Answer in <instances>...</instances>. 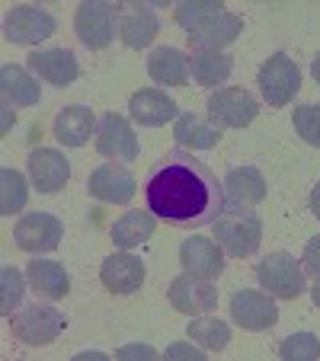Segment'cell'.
<instances>
[{
    "label": "cell",
    "mask_w": 320,
    "mask_h": 361,
    "mask_svg": "<svg viewBox=\"0 0 320 361\" xmlns=\"http://www.w3.org/2000/svg\"><path fill=\"white\" fill-rule=\"evenodd\" d=\"M29 71L52 87H71L81 74V64L68 48H45V51L29 55Z\"/></svg>",
    "instance_id": "obj_17"
},
{
    "label": "cell",
    "mask_w": 320,
    "mask_h": 361,
    "mask_svg": "<svg viewBox=\"0 0 320 361\" xmlns=\"http://www.w3.org/2000/svg\"><path fill=\"white\" fill-rule=\"evenodd\" d=\"M26 198H29V189H26L23 173L4 166V170H0V214L10 218V214L23 212V208H26Z\"/></svg>",
    "instance_id": "obj_30"
},
{
    "label": "cell",
    "mask_w": 320,
    "mask_h": 361,
    "mask_svg": "<svg viewBox=\"0 0 320 361\" xmlns=\"http://www.w3.org/2000/svg\"><path fill=\"white\" fill-rule=\"evenodd\" d=\"M221 125H215L211 118L198 116V112H183L173 122V141L186 150H208L221 141Z\"/></svg>",
    "instance_id": "obj_21"
},
{
    "label": "cell",
    "mask_w": 320,
    "mask_h": 361,
    "mask_svg": "<svg viewBox=\"0 0 320 361\" xmlns=\"http://www.w3.org/2000/svg\"><path fill=\"white\" fill-rule=\"evenodd\" d=\"M215 13H225V7H221L218 0H186V4L177 7V23L189 32L192 26H198L202 20H208Z\"/></svg>",
    "instance_id": "obj_33"
},
{
    "label": "cell",
    "mask_w": 320,
    "mask_h": 361,
    "mask_svg": "<svg viewBox=\"0 0 320 361\" xmlns=\"http://www.w3.org/2000/svg\"><path fill=\"white\" fill-rule=\"evenodd\" d=\"M129 116L138 125H167L170 118H179V106L167 93H160V90L144 87L138 93H131Z\"/></svg>",
    "instance_id": "obj_20"
},
{
    "label": "cell",
    "mask_w": 320,
    "mask_h": 361,
    "mask_svg": "<svg viewBox=\"0 0 320 361\" xmlns=\"http://www.w3.org/2000/svg\"><path fill=\"white\" fill-rule=\"evenodd\" d=\"M87 192H90V198H100V202H106V204H129L138 192V183L129 166L102 164L90 173Z\"/></svg>",
    "instance_id": "obj_11"
},
{
    "label": "cell",
    "mask_w": 320,
    "mask_h": 361,
    "mask_svg": "<svg viewBox=\"0 0 320 361\" xmlns=\"http://www.w3.org/2000/svg\"><path fill=\"white\" fill-rule=\"evenodd\" d=\"M279 355L285 361H314L320 358V339L314 333H295L279 345Z\"/></svg>",
    "instance_id": "obj_32"
},
{
    "label": "cell",
    "mask_w": 320,
    "mask_h": 361,
    "mask_svg": "<svg viewBox=\"0 0 320 361\" xmlns=\"http://www.w3.org/2000/svg\"><path fill=\"white\" fill-rule=\"evenodd\" d=\"M119 39L129 48H148L160 32V20L148 4H116Z\"/></svg>",
    "instance_id": "obj_15"
},
{
    "label": "cell",
    "mask_w": 320,
    "mask_h": 361,
    "mask_svg": "<svg viewBox=\"0 0 320 361\" xmlns=\"http://www.w3.org/2000/svg\"><path fill=\"white\" fill-rule=\"evenodd\" d=\"M225 198L227 208H253L266 198V179L253 166H234L225 176Z\"/></svg>",
    "instance_id": "obj_22"
},
{
    "label": "cell",
    "mask_w": 320,
    "mask_h": 361,
    "mask_svg": "<svg viewBox=\"0 0 320 361\" xmlns=\"http://www.w3.org/2000/svg\"><path fill=\"white\" fill-rule=\"evenodd\" d=\"M148 74L160 87H186L189 83V55L179 48H154L148 55Z\"/></svg>",
    "instance_id": "obj_23"
},
{
    "label": "cell",
    "mask_w": 320,
    "mask_h": 361,
    "mask_svg": "<svg viewBox=\"0 0 320 361\" xmlns=\"http://www.w3.org/2000/svg\"><path fill=\"white\" fill-rule=\"evenodd\" d=\"M259 102L240 87H221L208 96V118L221 128H244L256 118Z\"/></svg>",
    "instance_id": "obj_8"
},
{
    "label": "cell",
    "mask_w": 320,
    "mask_h": 361,
    "mask_svg": "<svg viewBox=\"0 0 320 361\" xmlns=\"http://www.w3.org/2000/svg\"><path fill=\"white\" fill-rule=\"evenodd\" d=\"M93 131H96V116L90 106L74 102V106H64L55 116V137L64 147H83Z\"/></svg>",
    "instance_id": "obj_24"
},
{
    "label": "cell",
    "mask_w": 320,
    "mask_h": 361,
    "mask_svg": "<svg viewBox=\"0 0 320 361\" xmlns=\"http://www.w3.org/2000/svg\"><path fill=\"white\" fill-rule=\"evenodd\" d=\"M179 266L186 275H196V279H221L225 272V252H221L218 240L208 237H189L179 243Z\"/></svg>",
    "instance_id": "obj_14"
},
{
    "label": "cell",
    "mask_w": 320,
    "mask_h": 361,
    "mask_svg": "<svg viewBox=\"0 0 320 361\" xmlns=\"http://www.w3.org/2000/svg\"><path fill=\"white\" fill-rule=\"evenodd\" d=\"M55 32H58V23L45 7L26 4V7H13L4 16V35L13 45H39V42L52 39Z\"/></svg>",
    "instance_id": "obj_7"
},
{
    "label": "cell",
    "mask_w": 320,
    "mask_h": 361,
    "mask_svg": "<svg viewBox=\"0 0 320 361\" xmlns=\"http://www.w3.org/2000/svg\"><path fill=\"white\" fill-rule=\"evenodd\" d=\"M96 150L100 157H109V164H131L138 160L141 147H138V135L131 131L129 118L106 112L100 118V131H96Z\"/></svg>",
    "instance_id": "obj_9"
},
{
    "label": "cell",
    "mask_w": 320,
    "mask_h": 361,
    "mask_svg": "<svg viewBox=\"0 0 320 361\" xmlns=\"http://www.w3.org/2000/svg\"><path fill=\"white\" fill-rule=\"evenodd\" d=\"M68 326V317L58 310V307L52 304H29L23 307V310H16L13 317H10V329H13V336L23 342V345H52V342L61 336V329Z\"/></svg>",
    "instance_id": "obj_3"
},
{
    "label": "cell",
    "mask_w": 320,
    "mask_h": 361,
    "mask_svg": "<svg viewBox=\"0 0 320 361\" xmlns=\"http://www.w3.org/2000/svg\"><path fill=\"white\" fill-rule=\"evenodd\" d=\"M231 320L237 323L240 329H253V333L275 326V323H279V310H275L273 294L250 291V288L234 291V298H231Z\"/></svg>",
    "instance_id": "obj_13"
},
{
    "label": "cell",
    "mask_w": 320,
    "mask_h": 361,
    "mask_svg": "<svg viewBox=\"0 0 320 361\" xmlns=\"http://www.w3.org/2000/svg\"><path fill=\"white\" fill-rule=\"evenodd\" d=\"M256 80L269 106H288L301 90V71L285 51H279V55H269V61H263Z\"/></svg>",
    "instance_id": "obj_5"
},
{
    "label": "cell",
    "mask_w": 320,
    "mask_h": 361,
    "mask_svg": "<svg viewBox=\"0 0 320 361\" xmlns=\"http://www.w3.org/2000/svg\"><path fill=\"white\" fill-rule=\"evenodd\" d=\"M292 125H295V131H298V135L311 144V147H320V106H317V102L295 106Z\"/></svg>",
    "instance_id": "obj_34"
},
{
    "label": "cell",
    "mask_w": 320,
    "mask_h": 361,
    "mask_svg": "<svg viewBox=\"0 0 320 361\" xmlns=\"http://www.w3.org/2000/svg\"><path fill=\"white\" fill-rule=\"evenodd\" d=\"M26 279H29V288L45 300H58L71 291V275L55 259H32L26 266Z\"/></svg>",
    "instance_id": "obj_25"
},
{
    "label": "cell",
    "mask_w": 320,
    "mask_h": 361,
    "mask_svg": "<svg viewBox=\"0 0 320 361\" xmlns=\"http://www.w3.org/2000/svg\"><path fill=\"white\" fill-rule=\"evenodd\" d=\"M256 281L266 294L279 300H295L304 294V266H298L292 252H273L256 266Z\"/></svg>",
    "instance_id": "obj_4"
},
{
    "label": "cell",
    "mask_w": 320,
    "mask_h": 361,
    "mask_svg": "<svg viewBox=\"0 0 320 361\" xmlns=\"http://www.w3.org/2000/svg\"><path fill=\"white\" fill-rule=\"evenodd\" d=\"M29 179L39 192L52 195V192H61L71 179V164L64 154H58L55 147H39L29 154Z\"/></svg>",
    "instance_id": "obj_16"
},
{
    "label": "cell",
    "mask_w": 320,
    "mask_h": 361,
    "mask_svg": "<svg viewBox=\"0 0 320 361\" xmlns=\"http://www.w3.org/2000/svg\"><path fill=\"white\" fill-rule=\"evenodd\" d=\"M74 29H77V39L87 48H93V51L112 45V39L119 35L116 4H106V0H87V4H81L74 16Z\"/></svg>",
    "instance_id": "obj_6"
},
{
    "label": "cell",
    "mask_w": 320,
    "mask_h": 361,
    "mask_svg": "<svg viewBox=\"0 0 320 361\" xmlns=\"http://www.w3.org/2000/svg\"><path fill=\"white\" fill-rule=\"evenodd\" d=\"M215 240L234 259H247L263 243V221L253 208H225V214L215 221Z\"/></svg>",
    "instance_id": "obj_2"
},
{
    "label": "cell",
    "mask_w": 320,
    "mask_h": 361,
    "mask_svg": "<svg viewBox=\"0 0 320 361\" xmlns=\"http://www.w3.org/2000/svg\"><path fill=\"white\" fill-rule=\"evenodd\" d=\"M311 212H314V218L320 221V183L314 185V192H311Z\"/></svg>",
    "instance_id": "obj_38"
},
{
    "label": "cell",
    "mask_w": 320,
    "mask_h": 361,
    "mask_svg": "<svg viewBox=\"0 0 320 361\" xmlns=\"http://www.w3.org/2000/svg\"><path fill=\"white\" fill-rule=\"evenodd\" d=\"M186 336H192V342H198V345L208 348V352H221V348L231 342L227 323L218 320V317H208V314L192 317L189 326H186Z\"/></svg>",
    "instance_id": "obj_29"
},
{
    "label": "cell",
    "mask_w": 320,
    "mask_h": 361,
    "mask_svg": "<svg viewBox=\"0 0 320 361\" xmlns=\"http://www.w3.org/2000/svg\"><path fill=\"white\" fill-rule=\"evenodd\" d=\"M240 32H244V20L225 10V13H215V16H208V20H202L198 26H192L189 32H186V39L196 48H215V51H221L225 45L237 42Z\"/></svg>",
    "instance_id": "obj_19"
},
{
    "label": "cell",
    "mask_w": 320,
    "mask_h": 361,
    "mask_svg": "<svg viewBox=\"0 0 320 361\" xmlns=\"http://www.w3.org/2000/svg\"><path fill=\"white\" fill-rule=\"evenodd\" d=\"M26 285H29V279H23L20 269H13V266L0 269V314L13 317V310H20Z\"/></svg>",
    "instance_id": "obj_31"
},
{
    "label": "cell",
    "mask_w": 320,
    "mask_h": 361,
    "mask_svg": "<svg viewBox=\"0 0 320 361\" xmlns=\"http://www.w3.org/2000/svg\"><path fill=\"white\" fill-rule=\"evenodd\" d=\"M167 358H189V361H202V358H205V352H202V348L186 345V342H177V345L167 348Z\"/></svg>",
    "instance_id": "obj_36"
},
{
    "label": "cell",
    "mask_w": 320,
    "mask_h": 361,
    "mask_svg": "<svg viewBox=\"0 0 320 361\" xmlns=\"http://www.w3.org/2000/svg\"><path fill=\"white\" fill-rule=\"evenodd\" d=\"M167 300H170L173 310H179V314L198 317V314L215 310V304H218V291H215V285H211L208 279H196V275L183 272L179 279L170 281V288H167Z\"/></svg>",
    "instance_id": "obj_12"
},
{
    "label": "cell",
    "mask_w": 320,
    "mask_h": 361,
    "mask_svg": "<svg viewBox=\"0 0 320 361\" xmlns=\"http://www.w3.org/2000/svg\"><path fill=\"white\" fill-rule=\"evenodd\" d=\"M116 358H157V352L150 345H125L116 352Z\"/></svg>",
    "instance_id": "obj_37"
},
{
    "label": "cell",
    "mask_w": 320,
    "mask_h": 361,
    "mask_svg": "<svg viewBox=\"0 0 320 361\" xmlns=\"http://www.w3.org/2000/svg\"><path fill=\"white\" fill-rule=\"evenodd\" d=\"M231 55H225V51H215V48H196L189 58V74L196 83H202V87H218L231 77Z\"/></svg>",
    "instance_id": "obj_26"
},
{
    "label": "cell",
    "mask_w": 320,
    "mask_h": 361,
    "mask_svg": "<svg viewBox=\"0 0 320 361\" xmlns=\"http://www.w3.org/2000/svg\"><path fill=\"white\" fill-rule=\"evenodd\" d=\"M0 93L10 106H35L42 99V87L26 68H16V64H4L0 71Z\"/></svg>",
    "instance_id": "obj_27"
},
{
    "label": "cell",
    "mask_w": 320,
    "mask_h": 361,
    "mask_svg": "<svg viewBox=\"0 0 320 361\" xmlns=\"http://www.w3.org/2000/svg\"><path fill=\"white\" fill-rule=\"evenodd\" d=\"M311 300L320 307V279H317V285H311Z\"/></svg>",
    "instance_id": "obj_39"
},
{
    "label": "cell",
    "mask_w": 320,
    "mask_h": 361,
    "mask_svg": "<svg viewBox=\"0 0 320 361\" xmlns=\"http://www.w3.org/2000/svg\"><path fill=\"white\" fill-rule=\"evenodd\" d=\"M154 227H157V221H154V214H148V212H129V214H122V218L112 224V243L119 246V250H135V246H141V243H148L150 237H154Z\"/></svg>",
    "instance_id": "obj_28"
},
{
    "label": "cell",
    "mask_w": 320,
    "mask_h": 361,
    "mask_svg": "<svg viewBox=\"0 0 320 361\" xmlns=\"http://www.w3.org/2000/svg\"><path fill=\"white\" fill-rule=\"evenodd\" d=\"M100 281L109 294H135L144 285V262L131 252H112L100 266Z\"/></svg>",
    "instance_id": "obj_18"
},
{
    "label": "cell",
    "mask_w": 320,
    "mask_h": 361,
    "mask_svg": "<svg viewBox=\"0 0 320 361\" xmlns=\"http://www.w3.org/2000/svg\"><path fill=\"white\" fill-rule=\"evenodd\" d=\"M311 74H314V80H317V83H320V55H317V58H314V64H311Z\"/></svg>",
    "instance_id": "obj_40"
},
{
    "label": "cell",
    "mask_w": 320,
    "mask_h": 361,
    "mask_svg": "<svg viewBox=\"0 0 320 361\" xmlns=\"http://www.w3.org/2000/svg\"><path fill=\"white\" fill-rule=\"evenodd\" d=\"M144 198L154 218L179 231L215 224L227 208L225 183L186 150H170L150 166Z\"/></svg>",
    "instance_id": "obj_1"
},
{
    "label": "cell",
    "mask_w": 320,
    "mask_h": 361,
    "mask_svg": "<svg viewBox=\"0 0 320 361\" xmlns=\"http://www.w3.org/2000/svg\"><path fill=\"white\" fill-rule=\"evenodd\" d=\"M301 266H304L307 275L320 279V233H317V237H311V240L304 243V256H301Z\"/></svg>",
    "instance_id": "obj_35"
},
{
    "label": "cell",
    "mask_w": 320,
    "mask_h": 361,
    "mask_svg": "<svg viewBox=\"0 0 320 361\" xmlns=\"http://www.w3.org/2000/svg\"><path fill=\"white\" fill-rule=\"evenodd\" d=\"M61 237H64V224L48 212H29L26 218H20V224L13 231L16 246L26 252H35V256L58 250Z\"/></svg>",
    "instance_id": "obj_10"
}]
</instances>
